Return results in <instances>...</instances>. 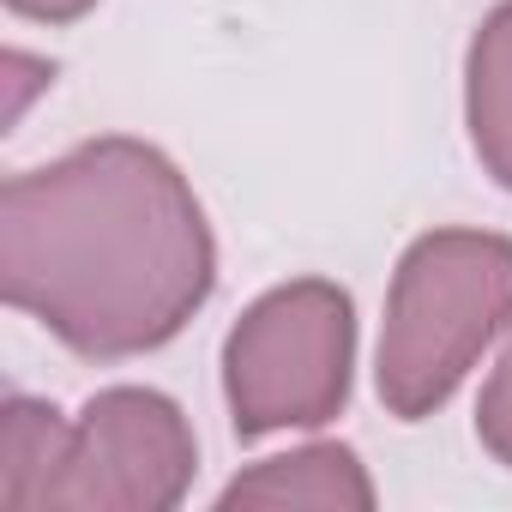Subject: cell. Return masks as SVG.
I'll use <instances>...</instances> for the list:
<instances>
[{"instance_id":"cell-10","label":"cell","mask_w":512,"mask_h":512,"mask_svg":"<svg viewBox=\"0 0 512 512\" xmlns=\"http://www.w3.org/2000/svg\"><path fill=\"white\" fill-rule=\"evenodd\" d=\"M7 7L19 19H37V25H73V19H85L97 7V0H7Z\"/></svg>"},{"instance_id":"cell-3","label":"cell","mask_w":512,"mask_h":512,"mask_svg":"<svg viewBox=\"0 0 512 512\" xmlns=\"http://www.w3.org/2000/svg\"><path fill=\"white\" fill-rule=\"evenodd\" d=\"M356 308L332 278H296L253 302L223 338V398L241 440L326 428L350 404Z\"/></svg>"},{"instance_id":"cell-4","label":"cell","mask_w":512,"mask_h":512,"mask_svg":"<svg viewBox=\"0 0 512 512\" xmlns=\"http://www.w3.org/2000/svg\"><path fill=\"white\" fill-rule=\"evenodd\" d=\"M193 470L199 446L181 404L151 386H109L79 410V422H67L61 452L31 506L169 512L187 500Z\"/></svg>"},{"instance_id":"cell-7","label":"cell","mask_w":512,"mask_h":512,"mask_svg":"<svg viewBox=\"0 0 512 512\" xmlns=\"http://www.w3.org/2000/svg\"><path fill=\"white\" fill-rule=\"evenodd\" d=\"M67 416L43 398L13 392L0 404V506H31L55 452H61Z\"/></svg>"},{"instance_id":"cell-9","label":"cell","mask_w":512,"mask_h":512,"mask_svg":"<svg viewBox=\"0 0 512 512\" xmlns=\"http://www.w3.org/2000/svg\"><path fill=\"white\" fill-rule=\"evenodd\" d=\"M0 73H7V127H19V121H25V109H31V97L55 85V67H49L43 55L7 49V55H0Z\"/></svg>"},{"instance_id":"cell-6","label":"cell","mask_w":512,"mask_h":512,"mask_svg":"<svg viewBox=\"0 0 512 512\" xmlns=\"http://www.w3.org/2000/svg\"><path fill=\"white\" fill-rule=\"evenodd\" d=\"M464 121L482 169L512 193V0L476 25L464 55Z\"/></svg>"},{"instance_id":"cell-1","label":"cell","mask_w":512,"mask_h":512,"mask_svg":"<svg viewBox=\"0 0 512 512\" xmlns=\"http://www.w3.org/2000/svg\"><path fill=\"white\" fill-rule=\"evenodd\" d=\"M211 284L205 205L145 139H85L0 187V290L73 356L127 362L169 344Z\"/></svg>"},{"instance_id":"cell-8","label":"cell","mask_w":512,"mask_h":512,"mask_svg":"<svg viewBox=\"0 0 512 512\" xmlns=\"http://www.w3.org/2000/svg\"><path fill=\"white\" fill-rule=\"evenodd\" d=\"M476 440L494 464L512 470V344H506V356L494 362V374L476 398Z\"/></svg>"},{"instance_id":"cell-5","label":"cell","mask_w":512,"mask_h":512,"mask_svg":"<svg viewBox=\"0 0 512 512\" xmlns=\"http://www.w3.org/2000/svg\"><path fill=\"white\" fill-rule=\"evenodd\" d=\"M374 482H368V464L338 446V440H320V446H296L284 458H266V464H253L241 470L217 506L235 512V506H314V512H374Z\"/></svg>"},{"instance_id":"cell-2","label":"cell","mask_w":512,"mask_h":512,"mask_svg":"<svg viewBox=\"0 0 512 512\" xmlns=\"http://www.w3.org/2000/svg\"><path fill=\"white\" fill-rule=\"evenodd\" d=\"M512 320V235L428 229L404 247L374 356L380 404L398 422L434 416Z\"/></svg>"}]
</instances>
